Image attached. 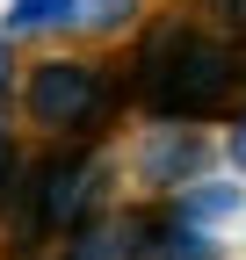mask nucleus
<instances>
[{"label":"nucleus","instance_id":"obj_1","mask_svg":"<svg viewBox=\"0 0 246 260\" xmlns=\"http://www.w3.org/2000/svg\"><path fill=\"white\" fill-rule=\"evenodd\" d=\"M116 73H123L131 109H145L152 123H218V116H239L246 44L218 37L196 15H160L138 29V44Z\"/></svg>","mask_w":246,"mask_h":260},{"label":"nucleus","instance_id":"obj_2","mask_svg":"<svg viewBox=\"0 0 246 260\" xmlns=\"http://www.w3.org/2000/svg\"><path fill=\"white\" fill-rule=\"evenodd\" d=\"M131 109L116 65H87V58H44L22 73V116L51 130V138H80V145H102L109 123Z\"/></svg>","mask_w":246,"mask_h":260},{"label":"nucleus","instance_id":"obj_3","mask_svg":"<svg viewBox=\"0 0 246 260\" xmlns=\"http://www.w3.org/2000/svg\"><path fill=\"white\" fill-rule=\"evenodd\" d=\"M116 246H123V260H218L210 232L174 210V195L138 203V210H116Z\"/></svg>","mask_w":246,"mask_h":260},{"label":"nucleus","instance_id":"obj_4","mask_svg":"<svg viewBox=\"0 0 246 260\" xmlns=\"http://www.w3.org/2000/svg\"><path fill=\"white\" fill-rule=\"evenodd\" d=\"M210 174V138L203 123H152L138 138V181L160 188V195H181Z\"/></svg>","mask_w":246,"mask_h":260},{"label":"nucleus","instance_id":"obj_5","mask_svg":"<svg viewBox=\"0 0 246 260\" xmlns=\"http://www.w3.org/2000/svg\"><path fill=\"white\" fill-rule=\"evenodd\" d=\"M239 203H246V188L239 181H196V188H181L174 195V210L181 217H189V224H203V232H210V224H225V217H239Z\"/></svg>","mask_w":246,"mask_h":260},{"label":"nucleus","instance_id":"obj_6","mask_svg":"<svg viewBox=\"0 0 246 260\" xmlns=\"http://www.w3.org/2000/svg\"><path fill=\"white\" fill-rule=\"evenodd\" d=\"M66 22H80V0H8L0 37H44V29H66Z\"/></svg>","mask_w":246,"mask_h":260},{"label":"nucleus","instance_id":"obj_7","mask_svg":"<svg viewBox=\"0 0 246 260\" xmlns=\"http://www.w3.org/2000/svg\"><path fill=\"white\" fill-rule=\"evenodd\" d=\"M58 260H123L116 246V217H87L66 232V246H58Z\"/></svg>","mask_w":246,"mask_h":260},{"label":"nucleus","instance_id":"obj_8","mask_svg":"<svg viewBox=\"0 0 246 260\" xmlns=\"http://www.w3.org/2000/svg\"><path fill=\"white\" fill-rule=\"evenodd\" d=\"M80 22L87 29H131L138 22V0H80Z\"/></svg>","mask_w":246,"mask_h":260},{"label":"nucleus","instance_id":"obj_9","mask_svg":"<svg viewBox=\"0 0 246 260\" xmlns=\"http://www.w3.org/2000/svg\"><path fill=\"white\" fill-rule=\"evenodd\" d=\"M15 174H22V145H15V130L0 123V203H8V188H15Z\"/></svg>","mask_w":246,"mask_h":260},{"label":"nucleus","instance_id":"obj_10","mask_svg":"<svg viewBox=\"0 0 246 260\" xmlns=\"http://www.w3.org/2000/svg\"><path fill=\"white\" fill-rule=\"evenodd\" d=\"M225 152H232V167L246 174V109H239V116H232V130H225Z\"/></svg>","mask_w":246,"mask_h":260},{"label":"nucleus","instance_id":"obj_11","mask_svg":"<svg viewBox=\"0 0 246 260\" xmlns=\"http://www.w3.org/2000/svg\"><path fill=\"white\" fill-rule=\"evenodd\" d=\"M15 94V58H8V37H0V102Z\"/></svg>","mask_w":246,"mask_h":260},{"label":"nucleus","instance_id":"obj_12","mask_svg":"<svg viewBox=\"0 0 246 260\" xmlns=\"http://www.w3.org/2000/svg\"><path fill=\"white\" fill-rule=\"evenodd\" d=\"M239 109H246V87H239Z\"/></svg>","mask_w":246,"mask_h":260}]
</instances>
